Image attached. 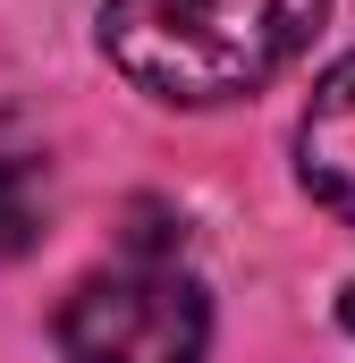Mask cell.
I'll return each mask as SVG.
<instances>
[{"instance_id": "277c9868", "label": "cell", "mask_w": 355, "mask_h": 363, "mask_svg": "<svg viewBox=\"0 0 355 363\" xmlns=\"http://www.w3.org/2000/svg\"><path fill=\"white\" fill-rule=\"evenodd\" d=\"M51 228V144L0 110V254H34Z\"/></svg>"}, {"instance_id": "6da1fadb", "label": "cell", "mask_w": 355, "mask_h": 363, "mask_svg": "<svg viewBox=\"0 0 355 363\" xmlns=\"http://www.w3.org/2000/svg\"><path fill=\"white\" fill-rule=\"evenodd\" d=\"M330 0H102L110 68L153 101L220 110L263 93L322 26Z\"/></svg>"}, {"instance_id": "7a4b0ae2", "label": "cell", "mask_w": 355, "mask_h": 363, "mask_svg": "<svg viewBox=\"0 0 355 363\" xmlns=\"http://www.w3.org/2000/svg\"><path fill=\"white\" fill-rule=\"evenodd\" d=\"M203 347H212V296L161 245L85 271L60 304V363H203Z\"/></svg>"}, {"instance_id": "5b68a950", "label": "cell", "mask_w": 355, "mask_h": 363, "mask_svg": "<svg viewBox=\"0 0 355 363\" xmlns=\"http://www.w3.org/2000/svg\"><path fill=\"white\" fill-rule=\"evenodd\" d=\"M339 321H347V330H355V287H347V296H339Z\"/></svg>"}, {"instance_id": "3957f363", "label": "cell", "mask_w": 355, "mask_h": 363, "mask_svg": "<svg viewBox=\"0 0 355 363\" xmlns=\"http://www.w3.org/2000/svg\"><path fill=\"white\" fill-rule=\"evenodd\" d=\"M296 178L322 211L355 220V51L322 68V85L296 118Z\"/></svg>"}]
</instances>
